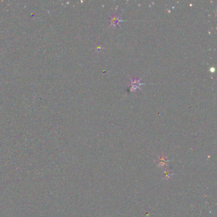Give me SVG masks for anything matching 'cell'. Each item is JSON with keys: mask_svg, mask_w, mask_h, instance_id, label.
<instances>
[{"mask_svg": "<svg viewBox=\"0 0 217 217\" xmlns=\"http://www.w3.org/2000/svg\"><path fill=\"white\" fill-rule=\"evenodd\" d=\"M109 21H110V26L115 27V26H119V23L122 22L123 20L120 19V16L115 14L113 15L110 16V19Z\"/></svg>", "mask_w": 217, "mask_h": 217, "instance_id": "obj_1", "label": "cell"}, {"mask_svg": "<svg viewBox=\"0 0 217 217\" xmlns=\"http://www.w3.org/2000/svg\"><path fill=\"white\" fill-rule=\"evenodd\" d=\"M140 81H141V79H139V80H138L136 79H130V83L132 85V87H131V91H134L136 90L137 88H139L140 89H141V88L139 86L145 84V83H140Z\"/></svg>", "mask_w": 217, "mask_h": 217, "instance_id": "obj_2", "label": "cell"}]
</instances>
